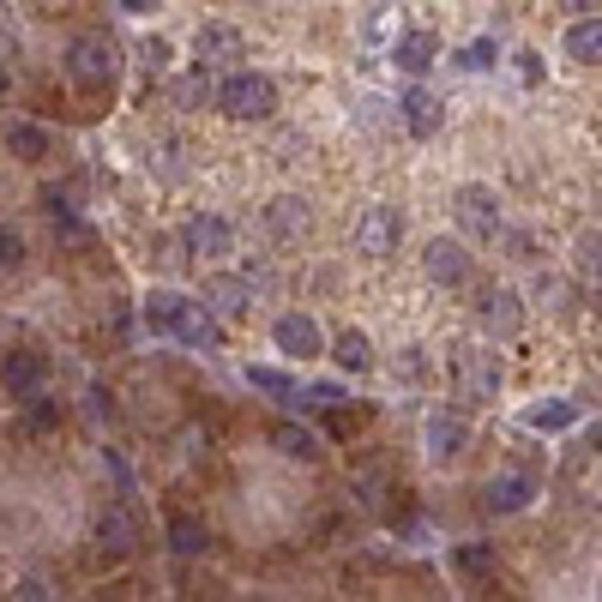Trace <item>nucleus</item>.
I'll use <instances>...</instances> for the list:
<instances>
[{
	"mask_svg": "<svg viewBox=\"0 0 602 602\" xmlns=\"http://www.w3.org/2000/svg\"><path fill=\"white\" fill-rule=\"evenodd\" d=\"M61 67H67V79L79 85V91H109V85L121 79V48H114V36L85 31V36H73V43H67Z\"/></svg>",
	"mask_w": 602,
	"mask_h": 602,
	"instance_id": "obj_1",
	"label": "nucleus"
},
{
	"mask_svg": "<svg viewBox=\"0 0 602 602\" xmlns=\"http://www.w3.org/2000/svg\"><path fill=\"white\" fill-rule=\"evenodd\" d=\"M446 374H452V392L464 404H494L501 398V355L489 350V343H458L452 362H446Z\"/></svg>",
	"mask_w": 602,
	"mask_h": 602,
	"instance_id": "obj_2",
	"label": "nucleus"
},
{
	"mask_svg": "<svg viewBox=\"0 0 602 602\" xmlns=\"http://www.w3.org/2000/svg\"><path fill=\"white\" fill-rule=\"evenodd\" d=\"M217 109H223L229 121H272L277 85L265 79V73H229V79L217 85Z\"/></svg>",
	"mask_w": 602,
	"mask_h": 602,
	"instance_id": "obj_3",
	"label": "nucleus"
},
{
	"mask_svg": "<svg viewBox=\"0 0 602 602\" xmlns=\"http://www.w3.org/2000/svg\"><path fill=\"white\" fill-rule=\"evenodd\" d=\"M452 217H458V229H464L470 241H494V236H506V211H501V194L494 187H482V182H464L452 194Z\"/></svg>",
	"mask_w": 602,
	"mask_h": 602,
	"instance_id": "obj_4",
	"label": "nucleus"
},
{
	"mask_svg": "<svg viewBox=\"0 0 602 602\" xmlns=\"http://www.w3.org/2000/svg\"><path fill=\"white\" fill-rule=\"evenodd\" d=\"M398 241H404L398 205H386V199L362 205V217H355V253H368V260H392V253H398Z\"/></svg>",
	"mask_w": 602,
	"mask_h": 602,
	"instance_id": "obj_5",
	"label": "nucleus"
},
{
	"mask_svg": "<svg viewBox=\"0 0 602 602\" xmlns=\"http://www.w3.org/2000/svg\"><path fill=\"white\" fill-rule=\"evenodd\" d=\"M272 343H277V355L284 362H314V355H331V338L319 331V319L314 314H277L272 319Z\"/></svg>",
	"mask_w": 602,
	"mask_h": 602,
	"instance_id": "obj_6",
	"label": "nucleus"
},
{
	"mask_svg": "<svg viewBox=\"0 0 602 602\" xmlns=\"http://www.w3.org/2000/svg\"><path fill=\"white\" fill-rule=\"evenodd\" d=\"M464 446H470L464 409H428L422 416V452H428V464H452V458H464Z\"/></svg>",
	"mask_w": 602,
	"mask_h": 602,
	"instance_id": "obj_7",
	"label": "nucleus"
},
{
	"mask_svg": "<svg viewBox=\"0 0 602 602\" xmlns=\"http://www.w3.org/2000/svg\"><path fill=\"white\" fill-rule=\"evenodd\" d=\"M194 55H199V67L205 73H236L241 61H248V36L236 31V24H199V36H194Z\"/></svg>",
	"mask_w": 602,
	"mask_h": 602,
	"instance_id": "obj_8",
	"label": "nucleus"
},
{
	"mask_svg": "<svg viewBox=\"0 0 602 602\" xmlns=\"http://www.w3.org/2000/svg\"><path fill=\"white\" fill-rule=\"evenodd\" d=\"M422 277H428L434 289H464L470 284V248L452 236H434L428 248H422Z\"/></svg>",
	"mask_w": 602,
	"mask_h": 602,
	"instance_id": "obj_9",
	"label": "nucleus"
},
{
	"mask_svg": "<svg viewBox=\"0 0 602 602\" xmlns=\"http://www.w3.org/2000/svg\"><path fill=\"white\" fill-rule=\"evenodd\" d=\"M229 248H236V229H229L223 217L199 211V217H187V223H182V253H187V260L211 265V260H223Z\"/></svg>",
	"mask_w": 602,
	"mask_h": 602,
	"instance_id": "obj_10",
	"label": "nucleus"
},
{
	"mask_svg": "<svg viewBox=\"0 0 602 602\" xmlns=\"http://www.w3.org/2000/svg\"><path fill=\"white\" fill-rule=\"evenodd\" d=\"M477 319H482V331H489L494 343H512L524 331V296L518 289H482Z\"/></svg>",
	"mask_w": 602,
	"mask_h": 602,
	"instance_id": "obj_11",
	"label": "nucleus"
},
{
	"mask_svg": "<svg viewBox=\"0 0 602 602\" xmlns=\"http://www.w3.org/2000/svg\"><path fill=\"white\" fill-rule=\"evenodd\" d=\"M133 548H139V512L121 501V506H109L97 518V555L102 560H127Z\"/></svg>",
	"mask_w": 602,
	"mask_h": 602,
	"instance_id": "obj_12",
	"label": "nucleus"
},
{
	"mask_svg": "<svg viewBox=\"0 0 602 602\" xmlns=\"http://www.w3.org/2000/svg\"><path fill=\"white\" fill-rule=\"evenodd\" d=\"M205 307H211L217 319H241L253 307V277H241V272H211L205 277Z\"/></svg>",
	"mask_w": 602,
	"mask_h": 602,
	"instance_id": "obj_13",
	"label": "nucleus"
},
{
	"mask_svg": "<svg viewBox=\"0 0 602 602\" xmlns=\"http://www.w3.org/2000/svg\"><path fill=\"white\" fill-rule=\"evenodd\" d=\"M265 229H272L284 248H302L307 241V229H314V211H307V199L302 194H277L272 205H265Z\"/></svg>",
	"mask_w": 602,
	"mask_h": 602,
	"instance_id": "obj_14",
	"label": "nucleus"
},
{
	"mask_svg": "<svg viewBox=\"0 0 602 602\" xmlns=\"http://www.w3.org/2000/svg\"><path fill=\"white\" fill-rule=\"evenodd\" d=\"M398 121L409 127L416 139H434L446 127V102L428 91V85H409V91L398 97Z\"/></svg>",
	"mask_w": 602,
	"mask_h": 602,
	"instance_id": "obj_15",
	"label": "nucleus"
},
{
	"mask_svg": "<svg viewBox=\"0 0 602 602\" xmlns=\"http://www.w3.org/2000/svg\"><path fill=\"white\" fill-rule=\"evenodd\" d=\"M7 398H31V392H43V380H48V355H36V350H7Z\"/></svg>",
	"mask_w": 602,
	"mask_h": 602,
	"instance_id": "obj_16",
	"label": "nucleus"
},
{
	"mask_svg": "<svg viewBox=\"0 0 602 602\" xmlns=\"http://www.w3.org/2000/svg\"><path fill=\"white\" fill-rule=\"evenodd\" d=\"M434 61H440V43H434V31H398V36H392V67H404L409 79H422Z\"/></svg>",
	"mask_w": 602,
	"mask_h": 602,
	"instance_id": "obj_17",
	"label": "nucleus"
},
{
	"mask_svg": "<svg viewBox=\"0 0 602 602\" xmlns=\"http://www.w3.org/2000/svg\"><path fill=\"white\" fill-rule=\"evenodd\" d=\"M560 48H567V61H579V67H602V12L572 19L567 36H560Z\"/></svg>",
	"mask_w": 602,
	"mask_h": 602,
	"instance_id": "obj_18",
	"label": "nucleus"
},
{
	"mask_svg": "<svg viewBox=\"0 0 602 602\" xmlns=\"http://www.w3.org/2000/svg\"><path fill=\"white\" fill-rule=\"evenodd\" d=\"M530 494H536V477H524V470H506V477H494L489 489H482V501H489V512H524L530 506Z\"/></svg>",
	"mask_w": 602,
	"mask_h": 602,
	"instance_id": "obj_19",
	"label": "nucleus"
},
{
	"mask_svg": "<svg viewBox=\"0 0 602 602\" xmlns=\"http://www.w3.org/2000/svg\"><path fill=\"white\" fill-rule=\"evenodd\" d=\"M331 362H338L343 374H368V368H374V338H368L362 326H343L338 338H331Z\"/></svg>",
	"mask_w": 602,
	"mask_h": 602,
	"instance_id": "obj_20",
	"label": "nucleus"
},
{
	"mask_svg": "<svg viewBox=\"0 0 602 602\" xmlns=\"http://www.w3.org/2000/svg\"><path fill=\"white\" fill-rule=\"evenodd\" d=\"M524 428L530 434H567L572 422H579V404H567V398H543V404H524Z\"/></svg>",
	"mask_w": 602,
	"mask_h": 602,
	"instance_id": "obj_21",
	"label": "nucleus"
},
{
	"mask_svg": "<svg viewBox=\"0 0 602 602\" xmlns=\"http://www.w3.org/2000/svg\"><path fill=\"white\" fill-rule=\"evenodd\" d=\"M452 567H458V579L489 584L494 572H501V555H494V543H458L452 548Z\"/></svg>",
	"mask_w": 602,
	"mask_h": 602,
	"instance_id": "obj_22",
	"label": "nucleus"
},
{
	"mask_svg": "<svg viewBox=\"0 0 602 602\" xmlns=\"http://www.w3.org/2000/svg\"><path fill=\"white\" fill-rule=\"evenodd\" d=\"M7 151L19 163H43L48 151H55V133H48V127H36V121H12L7 127Z\"/></svg>",
	"mask_w": 602,
	"mask_h": 602,
	"instance_id": "obj_23",
	"label": "nucleus"
},
{
	"mask_svg": "<svg viewBox=\"0 0 602 602\" xmlns=\"http://www.w3.org/2000/svg\"><path fill=\"white\" fill-rule=\"evenodd\" d=\"M175 338H182L187 350H217V338H223V331H217V314H211L205 302H187L182 331H175Z\"/></svg>",
	"mask_w": 602,
	"mask_h": 602,
	"instance_id": "obj_24",
	"label": "nucleus"
},
{
	"mask_svg": "<svg viewBox=\"0 0 602 602\" xmlns=\"http://www.w3.org/2000/svg\"><path fill=\"white\" fill-rule=\"evenodd\" d=\"M182 314H187L182 289H151V296H145V326L151 331H169V338H175V331H182Z\"/></svg>",
	"mask_w": 602,
	"mask_h": 602,
	"instance_id": "obj_25",
	"label": "nucleus"
},
{
	"mask_svg": "<svg viewBox=\"0 0 602 602\" xmlns=\"http://www.w3.org/2000/svg\"><path fill=\"white\" fill-rule=\"evenodd\" d=\"M272 446L284 458H302V464H314V458H319V434L302 428V422H272Z\"/></svg>",
	"mask_w": 602,
	"mask_h": 602,
	"instance_id": "obj_26",
	"label": "nucleus"
},
{
	"mask_svg": "<svg viewBox=\"0 0 602 602\" xmlns=\"http://www.w3.org/2000/svg\"><path fill=\"white\" fill-rule=\"evenodd\" d=\"M205 543H211V530H205L199 518H187V512H182V518H169V548H175L182 560L205 555Z\"/></svg>",
	"mask_w": 602,
	"mask_h": 602,
	"instance_id": "obj_27",
	"label": "nucleus"
},
{
	"mask_svg": "<svg viewBox=\"0 0 602 602\" xmlns=\"http://www.w3.org/2000/svg\"><path fill=\"white\" fill-rule=\"evenodd\" d=\"M572 272L602 284V229H584V236L572 241Z\"/></svg>",
	"mask_w": 602,
	"mask_h": 602,
	"instance_id": "obj_28",
	"label": "nucleus"
},
{
	"mask_svg": "<svg viewBox=\"0 0 602 602\" xmlns=\"http://www.w3.org/2000/svg\"><path fill=\"white\" fill-rule=\"evenodd\" d=\"M248 386H253V392H272V398H296V374H284V368H265V362L248 368Z\"/></svg>",
	"mask_w": 602,
	"mask_h": 602,
	"instance_id": "obj_29",
	"label": "nucleus"
},
{
	"mask_svg": "<svg viewBox=\"0 0 602 602\" xmlns=\"http://www.w3.org/2000/svg\"><path fill=\"white\" fill-rule=\"evenodd\" d=\"M199 102H217L211 79H205V67H199V73H187V79L175 85V109H199Z\"/></svg>",
	"mask_w": 602,
	"mask_h": 602,
	"instance_id": "obj_30",
	"label": "nucleus"
},
{
	"mask_svg": "<svg viewBox=\"0 0 602 602\" xmlns=\"http://www.w3.org/2000/svg\"><path fill=\"white\" fill-rule=\"evenodd\" d=\"M55 422H61V404L55 398H43V392H31V398H24V428H31V434L55 428Z\"/></svg>",
	"mask_w": 602,
	"mask_h": 602,
	"instance_id": "obj_31",
	"label": "nucleus"
},
{
	"mask_svg": "<svg viewBox=\"0 0 602 602\" xmlns=\"http://www.w3.org/2000/svg\"><path fill=\"white\" fill-rule=\"evenodd\" d=\"M458 67H464V73H489L494 67V61H501V55H494V43H489V36H477V43H464V48H458Z\"/></svg>",
	"mask_w": 602,
	"mask_h": 602,
	"instance_id": "obj_32",
	"label": "nucleus"
},
{
	"mask_svg": "<svg viewBox=\"0 0 602 602\" xmlns=\"http://www.w3.org/2000/svg\"><path fill=\"white\" fill-rule=\"evenodd\" d=\"M12 602H43L48 596V584L43 579H12V591H7Z\"/></svg>",
	"mask_w": 602,
	"mask_h": 602,
	"instance_id": "obj_33",
	"label": "nucleus"
},
{
	"mask_svg": "<svg viewBox=\"0 0 602 602\" xmlns=\"http://www.w3.org/2000/svg\"><path fill=\"white\" fill-rule=\"evenodd\" d=\"M0 265H7V272H19V265H24V241L12 236V229L0 236Z\"/></svg>",
	"mask_w": 602,
	"mask_h": 602,
	"instance_id": "obj_34",
	"label": "nucleus"
},
{
	"mask_svg": "<svg viewBox=\"0 0 602 602\" xmlns=\"http://www.w3.org/2000/svg\"><path fill=\"white\" fill-rule=\"evenodd\" d=\"M145 61H151V73H163V67H169V43H163V36H151V43H145Z\"/></svg>",
	"mask_w": 602,
	"mask_h": 602,
	"instance_id": "obj_35",
	"label": "nucleus"
},
{
	"mask_svg": "<svg viewBox=\"0 0 602 602\" xmlns=\"http://www.w3.org/2000/svg\"><path fill=\"white\" fill-rule=\"evenodd\" d=\"M506 260H536V253H530V236H518V229H512V236H506Z\"/></svg>",
	"mask_w": 602,
	"mask_h": 602,
	"instance_id": "obj_36",
	"label": "nucleus"
},
{
	"mask_svg": "<svg viewBox=\"0 0 602 602\" xmlns=\"http://www.w3.org/2000/svg\"><path fill=\"white\" fill-rule=\"evenodd\" d=\"M398 374H404V380H422V355H416V350H404V362H398Z\"/></svg>",
	"mask_w": 602,
	"mask_h": 602,
	"instance_id": "obj_37",
	"label": "nucleus"
},
{
	"mask_svg": "<svg viewBox=\"0 0 602 602\" xmlns=\"http://www.w3.org/2000/svg\"><path fill=\"white\" fill-rule=\"evenodd\" d=\"M560 7H572V12H602V0H560Z\"/></svg>",
	"mask_w": 602,
	"mask_h": 602,
	"instance_id": "obj_38",
	"label": "nucleus"
},
{
	"mask_svg": "<svg viewBox=\"0 0 602 602\" xmlns=\"http://www.w3.org/2000/svg\"><path fill=\"white\" fill-rule=\"evenodd\" d=\"M121 7H127V12H151L157 0H121Z\"/></svg>",
	"mask_w": 602,
	"mask_h": 602,
	"instance_id": "obj_39",
	"label": "nucleus"
},
{
	"mask_svg": "<svg viewBox=\"0 0 602 602\" xmlns=\"http://www.w3.org/2000/svg\"><path fill=\"white\" fill-rule=\"evenodd\" d=\"M591 452L602 458V422H596V428H591Z\"/></svg>",
	"mask_w": 602,
	"mask_h": 602,
	"instance_id": "obj_40",
	"label": "nucleus"
}]
</instances>
